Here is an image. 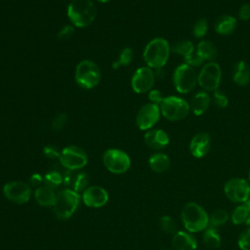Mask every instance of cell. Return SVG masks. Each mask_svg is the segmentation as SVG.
Returning a JSON list of instances; mask_svg holds the SVG:
<instances>
[{"label":"cell","instance_id":"obj_1","mask_svg":"<svg viewBox=\"0 0 250 250\" xmlns=\"http://www.w3.org/2000/svg\"><path fill=\"white\" fill-rule=\"evenodd\" d=\"M66 14L73 26L83 28L93 23L97 18L98 10L92 0H71L67 6Z\"/></svg>","mask_w":250,"mask_h":250},{"label":"cell","instance_id":"obj_2","mask_svg":"<svg viewBox=\"0 0 250 250\" xmlns=\"http://www.w3.org/2000/svg\"><path fill=\"white\" fill-rule=\"evenodd\" d=\"M170 53L171 46L168 41L162 37H156L146 45L143 52L144 62L146 66L152 69H159L168 62Z\"/></svg>","mask_w":250,"mask_h":250},{"label":"cell","instance_id":"obj_3","mask_svg":"<svg viewBox=\"0 0 250 250\" xmlns=\"http://www.w3.org/2000/svg\"><path fill=\"white\" fill-rule=\"evenodd\" d=\"M181 219L185 229L193 233L204 230L209 226V216L205 209L195 202H188L181 212Z\"/></svg>","mask_w":250,"mask_h":250},{"label":"cell","instance_id":"obj_4","mask_svg":"<svg viewBox=\"0 0 250 250\" xmlns=\"http://www.w3.org/2000/svg\"><path fill=\"white\" fill-rule=\"evenodd\" d=\"M81 196L78 192L70 188H62L57 192L53 207L55 216L60 220L69 219L79 206Z\"/></svg>","mask_w":250,"mask_h":250},{"label":"cell","instance_id":"obj_5","mask_svg":"<svg viewBox=\"0 0 250 250\" xmlns=\"http://www.w3.org/2000/svg\"><path fill=\"white\" fill-rule=\"evenodd\" d=\"M74 78L79 87L90 90L99 85L101 81V70L93 61L83 60L75 67Z\"/></svg>","mask_w":250,"mask_h":250},{"label":"cell","instance_id":"obj_6","mask_svg":"<svg viewBox=\"0 0 250 250\" xmlns=\"http://www.w3.org/2000/svg\"><path fill=\"white\" fill-rule=\"evenodd\" d=\"M160 112L169 121H180L185 119L190 110V104L178 96L164 97L159 105Z\"/></svg>","mask_w":250,"mask_h":250},{"label":"cell","instance_id":"obj_7","mask_svg":"<svg viewBox=\"0 0 250 250\" xmlns=\"http://www.w3.org/2000/svg\"><path fill=\"white\" fill-rule=\"evenodd\" d=\"M173 84L180 94L190 93L198 84V73L193 66L181 63L174 70Z\"/></svg>","mask_w":250,"mask_h":250},{"label":"cell","instance_id":"obj_8","mask_svg":"<svg viewBox=\"0 0 250 250\" xmlns=\"http://www.w3.org/2000/svg\"><path fill=\"white\" fill-rule=\"evenodd\" d=\"M104 167L112 174H124L131 167L130 156L121 149L108 148L103 154Z\"/></svg>","mask_w":250,"mask_h":250},{"label":"cell","instance_id":"obj_9","mask_svg":"<svg viewBox=\"0 0 250 250\" xmlns=\"http://www.w3.org/2000/svg\"><path fill=\"white\" fill-rule=\"evenodd\" d=\"M59 160L62 166L68 171H78L86 166L88 156L82 147L78 146H68L61 150Z\"/></svg>","mask_w":250,"mask_h":250},{"label":"cell","instance_id":"obj_10","mask_svg":"<svg viewBox=\"0 0 250 250\" xmlns=\"http://www.w3.org/2000/svg\"><path fill=\"white\" fill-rule=\"evenodd\" d=\"M222 79V69L216 62L204 63L198 73V84L206 92L218 90Z\"/></svg>","mask_w":250,"mask_h":250},{"label":"cell","instance_id":"obj_11","mask_svg":"<svg viewBox=\"0 0 250 250\" xmlns=\"http://www.w3.org/2000/svg\"><path fill=\"white\" fill-rule=\"evenodd\" d=\"M4 196L15 204L26 203L32 194V187L27 182L10 181L3 186Z\"/></svg>","mask_w":250,"mask_h":250},{"label":"cell","instance_id":"obj_12","mask_svg":"<svg viewBox=\"0 0 250 250\" xmlns=\"http://www.w3.org/2000/svg\"><path fill=\"white\" fill-rule=\"evenodd\" d=\"M224 192L230 201L244 203L250 198V184L242 178H231L225 184Z\"/></svg>","mask_w":250,"mask_h":250},{"label":"cell","instance_id":"obj_13","mask_svg":"<svg viewBox=\"0 0 250 250\" xmlns=\"http://www.w3.org/2000/svg\"><path fill=\"white\" fill-rule=\"evenodd\" d=\"M155 82V73L148 66L137 68L131 78L132 90L137 94H145L149 92Z\"/></svg>","mask_w":250,"mask_h":250},{"label":"cell","instance_id":"obj_14","mask_svg":"<svg viewBox=\"0 0 250 250\" xmlns=\"http://www.w3.org/2000/svg\"><path fill=\"white\" fill-rule=\"evenodd\" d=\"M161 112L159 105L148 103L141 106L136 115V125L142 131H148L159 121Z\"/></svg>","mask_w":250,"mask_h":250},{"label":"cell","instance_id":"obj_15","mask_svg":"<svg viewBox=\"0 0 250 250\" xmlns=\"http://www.w3.org/2000/svg\"><path fill=\"white\" fill-rule=\"evenodd\" d=\"M83 203L91 208H100L108 201V192L100 186H89L82 192Z\"/></svg>","mask_w":250,"mask_h":250},{"label":"cell","instance_id":"obj_16","mask_svg":"<svg viewBox=\"0 0 250 250\" xmlns=\"http://www.w3.org/2000/svg\"><path fill=\"white\" fill-rule=\"evenodd\" d=\"M211 148V137L206 132L196 133L189 142V151L195 158H202Z\"/></svg>","mask_w":250,"mask_h":250},{"label":"cell","instance_id":"obj_17","mask_svg":"<svg viewBox=\"0 0 250 250\" xmlns=\"http://www.w3.org/2000/svg\"><path fill=\"white\" fill-rule=\"evenodd\" d=\"M144 142L150 149L161 150L169 145L170 138L169 135L162 129H150L146 132Z\"/></svg>","mask_w":250,"mask_h":250},{"label":"cell","instance_id":"obj_18","mask_svg":"<svg viewBox=\"0 0 250 250\" xmlns=\"http://www.w3.org/2000/svg\"><path fill=\"white\" fill-rule=\"evenodd\" d=\"M172 246L175 250H196L197 239L188 230H178L172 236Z\"/></svg>","mask_w":250,"mask_h":250},{"label":"cell","instance_id":"obj_19","mask_svg":"<svg viewBox=\"0 0 250 250\" xmlns=\"http://www.w3.org/2000/svg\"><path fill=\"white\" fill-rule=\"evenodd\" d=\"M89 177L84 172L68 171L67 174L63 177V184L76 192H83L86 188H88Z\"/></svg>","mask_w":250,"mask_h":250},{"label":"cell","instance_id":"obj_20","mask_svg":"<svg viewBox=\"0 0 250 250\" xmlns=\"http://www.w3.org/2000/svg\"><path fill=\"white\" fill-rule=\"evenodd\" d=\"M237 27V20L230 15H223L219 17L214 24L215 31L223 36L232 34Z\"/></svg>","mask_w":250,"mask_h":250},{"label":"cell","instance_id":"obj_21","mask_svg":"<svg viewBox=\"0 0 250 250\" xmlns=\"http://www.w3.org/2000/svg\"><path fill=\"white\" fill-rule=\"evenodd\" d=\"M33 196L35 201L40 206L50 207L54 205L57 193L55 192V189L43 184L35 188L33 192Z\"/></svg>","mask_w":250,"mask_h":250},{"label":"cell","instance_id":"obj_22","mask_svg":"<svg viewBox=\"0 0 250 250\" xmlns=\"http://www.w3.org/2000/svg\"><path fill=\"white\" fill-rule=\"evenodd\" d=\"M211 98L206 91H199L197 92L190 103V109L192 110L193 114L196 116L203 115L210 106Z\"/></svg>","mask_w":250,"mask_h":250},{"label":"cell","instance_id":"obj_23","mask_svg":"<svg viewBox=\"0 0 250 250\" xmlns=\"http://www.w3.org/2000/svg\"><path fill=\"white\" fill-rule=\"evenodd\" d=\"M195 52L197 55L202 59L204 62H214V60L218 56V50L213 42L209 40H202L200 41L197 46Z\"/></svg>","mask_w":250,"mask_h":250},{"label":"cell","instance_id":"obj_24","mask_svg":"<svg viewBox=\"0 0 250 250\" xmlns=\"http://www.w3.org/2000/svg\"><path fill=\"white\" fill-rule=\"evenodd\" d=\"M171 161L167 154L163 152H155L148 158V166L155 173H163L170 167Z\"/></svg>","mask_w":250,"mask_h":250},{"label":"cell","instance_id":"obj_25","mask_svg":"<svg viewBox=\"0 0 250 250\" xmlns=\"http://www.w3.org/2000/svg\"><path fill=\"white\" fill-rule=\"evenodd\" d=\"M233 82L238 86H246L250 82V67L244 61H239L233 69Z\"/></svg>","mask_w":250,"mask_h":250},{"label":"cell","instance_id":"obj_26","mask_svg":"<svg viewBox=\"0 0 250 250\" xmlns=\"http://www.w3.org/2000/svg\"><path fill=\"white\" fill-rule=\"evenodd\" d=\"M202 238H203L204 244L210 249H217L221 246L222 239L217 229L215 228L208 226V228L204 229Z\"/></svg>","mask_w":250,"mask_h":250},{"label":"cell","instance_id":"obj_27","mask_svg":"<svg viewBox=\"0 0 250 250\" xmlns=\"http://www.w3.org/2000/svg\"><path fill=\"white\" fill-rule=\"evenodd\" d=\"M171 51L175 54L181 55L184 58L191 55L195 51L194 44L189 40H182L179 42H176L172 47Z\"/></svg>","mask_w":250,"mask_h":250},{"label":"cell","instance_id":"obj_28","mask_svg":"<svg viewBox=\"0 0 250 250\" xmlns=\"http://www.w3.org/2000/svg\"><path fill=\"white\" fill-rule=\"evenodd\" d=\"M229 221V214L226 210L219 208L212 212L209 216V227L212 228H219L224 226Z\"/></svg>","mask_w":250,"mask_h":250},{"label":"cell","instance_id":"obj_29","mask_svg":"<svg viewBox=\"0 0 250 250\" xmlns=\"http://www.w3.org/2000/svg\"><path fill=\"white\" fill-rule=\"evenodd\" d=\"M249 218V213L248 210L245 206V204H240L238 206H236L230 215V220L231 223L234 225H241L247 222Z\"/></svg>","mask_w":250,"mask_h":250},{"label":"cell","instance_id":"obj_30","mask_svg":"<svg viewBox=\"0 0 250 250\" xmlns=\"http://www.w3.org/2000/svg\"><path fill=\"white\" fill-rule=\"evenodd\" d=\"M43 184L55 189L63 184V177L58 171H49L43 176Z\"/></svg>","mask_w":250,"mask_h":250},{"label":"cell","instance_id":"obj_31","mask_svg":"<svg viewBox=\"0 0 250 250\" xmlns=\"http://www.w3.org/2000/svg\"><path fill=\"white\" fill-rule=\"evenodd\" d=\"M159 225L161 229L166 232V233H170V234H174L175 232H177V223L176 221L168 215L162 216L159 220Z\"/></svg>","mask_w":250,"mask_h":250},{"label":"cell","instance_id":"obj_32","mask_svg":"<svg viewBox=\"0 0 250 250\" xmlns=\"http://www.w3.org/2000/svg\"><path fill=\"white\" fill-rule=\"evenodd\" d=\"M133 58H134V53H133V50L129 47H126L124 49H122V51L120 52L119 54V57H118V60L116 62H114L112 64L113 67H117V66H125V65H128L132 62L133 61Z\"/></svg>","mask_w":250,"mask_h":250},{"label":"cell","instance_id":"obj_33","mask_svg":"<svg viewBox=\"0 0 250 250\" xmlns=\"http://www.w3.org/2000/svg\"><path fill=\"white\" fill-rule=\"evenodd\" d=\"M208 31V21L205 18H200L192 27V34L195 38H203Z\"/></svg>","mask_w":250,"mask_h":250},{"label":"cell","instance_id":"obj_34","mask_svg":"<svg viewBox=\"0 0 250 250\" xmlns=\"http://www.w3.org/2000/svg\"><path fill=\"white\" fill-rule=\"evenodd\" d=\"M237 244L241 250H250V227L241 231L238 236Z\"/></svg>","mask_w":250,"mask_h":250},{"label":"cell","instance_id":"obj_35","mask_svg":"<svg viewBox=\"0 0 250 250\" xmlns=\"http://www.w3.org/2000/svg\"><path fill=\"white\" fill-rule=\"evenodd\" d=\"M213 102L215 105L220 108H225L229 104V99L227 95L219 90H216L213 92Z\"/></svg>","mask_w":250,"mask_h":250},{"label":"cell","instance_id":"obj_36","mask_svg":"<svg viewBox=\"0 0 250 250\" xmlns=\"http://www.w3.org/2000/svg\"><path fill=\"white\" fill-rule=\"evenodd\" d=\"M66 123H67V115L63 112H61L54 117L52 121V128L54 131H61L64 128Z\"/></svg>","mask_w":250,"mask_h":250},{"label":"cell","instance_id":"obj_37","mask_svg":"<svg viewBox=\"0 0 250 250\" xmlns=\"http://www.w3.org/2000/svg\"><path fill=\"white\" fill-rule=\"evenodd\" d=\"M43 153L49 159H59L61 150H59V148L54 145H47L43 148Z\"/></svg>","mask_w":250,"mask_h":250},{"label":"cell","instance_id":"obj_38","mask_svg":"<svg viewBox=\"0 0 250 250\" xmlns=\"http://www.w3.org/2000/svg\"><path fill=\"white\" fill-rule=\"evenodd\" d=\"M184 60H185V63H187V64H188L190 66H193V67L194 66H199V65H201L204 62L202 61V59L197 55V53L195 51L191 55L184 58Z\"/></svg>","mask_w":250,"mask_h":250},{"label":"cell","instance_id":"obj_39","mask_svg":"<svg viewBox=\"0 0 250 250\" xmlns=\"http://www.w3.org/2000/svg\"><path fill=\"white\" fill-rule=\"evenodd\" d=\"M163 99H164V97H163L162 93L157 89H151L148 92V100H149V103H151V104L160 105Z\"/></svg>","mask_w":250,"mask_h":250},{"label":"cell","instance_id":"obj_40","mask_svg":"<svg viewBox=\"0 0 250 250\" xmlns=\"http://www.w3.org/2000/svg\"><path fill=\"white\" fill-rule=\"evenodd\" d=\"M74 32V26L73 25H64L62 26L59 33H58V37L60 39H62V40H65V39H68L72 36Z\"/></svg>","mask_w":250,"mask_h":250},{"label":"cell","instance_id":"obj_41","mask_svg":"<svg viewBox=\"0 0 250 250\" xmlns=\"http://www.w3.org/2000/svg\"><path fill=\"white\" fill-rule=\"evenodd\" d=\"M238 18L241 21H247L250 20V4H243L238 10Z\"/></svg>","mask_w":250,"mask_h":250},{"label":"cell","instance_id":"obj_42","mask_svg":"<svg viewBox=\"0 0 250 250\" xmlns=\"http://www.w3.org/2000/svg\"><path fill=\"white\" fill-rule=\"evenodd\" d=\"M28 184H29L31 187L37 188V187L43 185V177H42L40 174H38V173H34V174H32V175L30 176Z\"/></svg>","mask_w":250,"mask_h":250},{"label":"cell","instance_id":"obj_43","mask_svg":"<svg viewBox=\"0 0 250 250\" xmlns=\"http://www.w3.org/2000/svg\"><path fill=\"white\" fill-rule=\"evenodd\" d=\"M244 204H245V206H246V208H247V210H248V213H249V218H248L246 224H247L248 226H250V198H249L246 202H244Z\"/></svg>","mask_w":250,"mask_h":250},{"label":"cell","instance_id":"obj_44","mask_svg":"<svg viewBox=\"0 0 250 250\" xmlns=\"http://www.w3.org/2000/svg\"><path fill=\"white\" fill-rule=\"evenodd\" d=\"M96 1H98V2H100V3H107V2H109V1H111V0H96Z\"/></svg>","mask_w":250,"mask_h":250},{"label":"cell","instance_id":"obj_45","mask_svg":"<svg viewBox=\"0 0 250 250\" xmlns=\"http://www.w3.org/2000/svg\"><path fill=\"white\" fill-rule=\"evenodd\" d=\"M160 250H175L173 248H163V249H160Z\"/></svg>","mask_w":250,"mask_h":250},{"label":"cell","instance_id":"obj_46","mask_svg":"<svg viewBox=\"0 0 250 250\" xmlns=\"http://www.w3.org/2000/svg\"><path fill=\"white\" fill-rule=\"evenodd\" d=\"M248 178H249V181H250V170H249V174H248Z\"/></svg>","mask_w":250,"mask_h":250}]
</instances>
